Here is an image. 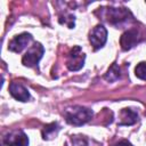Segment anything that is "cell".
<instances>
[{
  "label": "cell",
  "instance_id": "cell-1",
  "mask_svg": "<svg viewBox=\"0 0 146 146\" xmlns=\"http://www.w3.org/2000/svg\"><path fill=\"white\" fill-rule=\"evenodd\" d=\"M103 10V19H105L107 23L114 25V26H122L123 24L129 23V21H132L133 16L127 8H102Z\"/></svg>",
  "mask_w": 146,
  "mask_h": 146
},
{
  "label": "cell",
  "instance_id": "cell-2",
  "mask_svg": "<svg viewBox=\"0 0 146 146\" xmlns=\"http://www.w3.org/2000/svg\"><path fill=\"white\" fill-rule=\"evenodd\" d=\"M92 111L82 106H73L68 107L64 111V117L67 123L72 125H82L89 122L92 117Z\"/></svg>",
  "mask_w": 146,
  "mask_h": 146
},
{
  "label": "cell",
  "instance_id": "cell-3",
  "mask_svg": "<svg viewBox=\"0 0 146 146\" xmlns=\"http://www.w3.org/2000/svg\"><path fill=\"white\" fill-rule=\"evenodd\" d=\"M44 52V48L40 42H34L33 46L26 51V54L22 58V63L24 66L27 67H34L39 60L42 58Z\"/></svg>",
  "mask_w": 146,
  "mask_h": 146
},
{
  "label": "cell",
  "instance_id": "cell-4",
  "mask_svg": "<svg viewBox=\"0 0 146 146\" xmlns=\"http://www.w3.org/2000/svg\"><path fill=\"white\" fill-rule=\"evenodd\" d=\"M84 59H86V55L82 52L81 47L75 46L71 49L68 56H67V60H66V66L70 71H79L80 68L83 67L84 65Z\"/></svg>",
  "mask_w": 146,
  "mask_h": 146
},
{
  "label": "cell",
  "instance_id": "cell-5",
  "mask_svg": "<svg viewBox=\"0 0 146 146\" xmlns=\"http://www.w3.org/2000/svg\"><path fill=\"white\" fill-rule=\"evenodd\" d=\"M106 40H107V30L102 24L96 25L89 34V41L94 47V49L97 50L104 47V44L106 43Z\"/></svg>",
  "mask_w": 146,
  "mask_h": 146
},
{
  "label": "cell",
  "instance_id": "cell-6",
  "mask_svg": "<svg viewBox=\"0 0 146 146\" xmlns=\"http://www.w3.org/2000/svg\"><path fill=\"white\" fill-rule=\"evenodd\" d=\"M140 31L136 27H132V29H129L128 31H125L122 35H121V39H120V44H121V48L123 50H129L131 49L132 47H135L138 42L141 41V36H140Z\"/></svg>",
  "mask_w": 146,
  "mask_h": 146
},
{
  "label": "cell",
  "instance_id": "cell-7",
  "mask_svg": "<svg viewBox=\"0 0 146 146\" xmlns=\"http://www.w3.org/2000/svg\"><path fill=\"white\" fill-rule=\"evenodd\" d=\"M7 146H29V138L22 130H14L5 137Z\"/></svg>",
  "mask_w": 146,
  "mask_h": 146
},
{
  "label": "cell",
  "instance_id": "cell-8",
  "mask_svg": "<svg viewBox=\"0 0 146 146\" xmlns=\"http://www.w3.org/2000/svg\"><path fill=\"white\" fill-rule=\"evenodd\" d=\"M31 41H32V35L30 33H26V32L21 33L19 35H16L11 39V41L9 42L8 49L14 52H21Z\"/></svg>",
  "mask_w": 146,
  "mask_h": 146
},
{
  "label": "cell",
  "instance_id": "cell-9",
  "mask_svg": "<svg viewBox=\"0 0 146 146\" xmlns=\"http://www.w3.org/2000/svg\"><path fill=\"white\" fill-rule=\"evenodd\" d=\"M9 92H10V95L15 99H17L19 102H27L30 99V92H29V90L22 83L16 82V81H14V82L10 83V86H9Z\"/></svg>",
  "mask_w": 146,
  "mask_h": 146
},
{
  "label": "cell",
  "instance_id": "cell-10",
  "mask_svg": "<svg viewBox=\"0 0 146 146\" xmlns=\"http://www.w3.org/2000/svg\"><path fill=\"white\" fill-rule=\"evenodd\" d=\"M138 121V114L131 108H122L120 112L119 125H132Z\"/></svg>",
  "mask_w": 146,
  "mask_h": 146
},
{
  "label": "cell",
  "instance_id": "cell-11",
  "mask_svg": "<svg viewBox=\"0 0 146 146\" xmlns=\"http://www.w3.org/2000/svg\"><path fill=\"white\" fill-rule=\"evenodd\" d=\"M59 130H60V128H59L58 123L57 122H51V123H49V124L43 127V129H42V138L44 140H50V139H52V138H55L57 136Z\"/></svg>",
  "mask_w": 146,
  "mask_h": 146
},
{
  "label": "cell",
  "instance_id": "cell-12",
  "mask_svg": "<svg viewBox=\"0 0 146 146\" xmlns=\"http://www.w3.org/2000/svg\"><path fill=\"white\" fill-rule=\"evenodd\" d=\"M120 75H121V73H120V67H119L115 63H113V64L110 66V68H108V71L106 72V74L104 75V78H105V80H107L108 82H114V81H116V80L120 79Z\"/></svg>",
  "mask_w": 146,
  "mask_h": 146
},
{
  "label": "cell",
  "instance_id": "cell-13",
  "mask_svg": "<svg viewBox=\"0 0 146 146\" xmlns=\"http://www.w3.org/2000/svg\"><path fill=\"white\" fill-rule=\"evenodd\" d=\"M135 74L137 78L146 81V62H141V63L137 64V66L135 68Z\"/></svg>",
  "mask_w": 146,
  "mask_h": 146
},
{
  "label": "cell",
  "instance_id": "cell-14",
  "mask_svg": "<svg viewBox=\"0 0 146 146\" xmlns=\"http://www.w3.org/2000/svg\"><path fill=\"white\" fill-rule=\"evenodd\" d=\"M71 143H72V146H87L88 140L84 136L79 135V136H72Z\"/></svg>",
  "mask_w": 146,
  "mask_h": 146
},
{
  "label": "cell",
  "instance_id": "cell-15",
  "mask_svg": "<svg viewBox=\"0 0 146 146\" xmlns=\"http://www.w3.org/2000/svg\"><path fill=\"white\" fill-rule=\"evenodd\" d=\"M113 146H132L128 140H121V141H119V143H116V144H114Z\"/></svg>",
  "mask_w": 146,
  "mask_h": 146
}]
</instances>
